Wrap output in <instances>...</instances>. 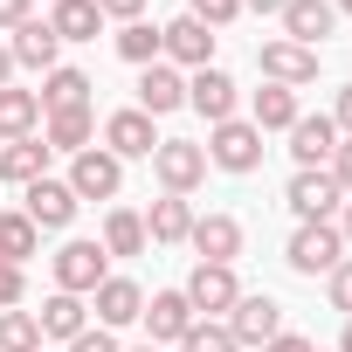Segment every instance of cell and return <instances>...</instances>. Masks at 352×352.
<instances>
[{
    "mask_svg": "<svg viewBox=\"0 0 352 352\" xmlns=\"http://www.w3.org/2000/svg\"><path fill=\"white\" fill-rule=\"evenodd\" d=\"M283 263H290L297 276H331V270L345 263V235H338V221H297Z\"/></svg>",
    "mask_w": 352,
    "mask_h": 352,
    "instance_id": "obj_1",
    "label": "cell"
},
{
    "mask_svg": "<svg viewBox=\"0 0 352 352\" xmlns=\"http://www.w3.org/2000/svg\"><path fill=\"white\" fill-rule=\"evenodd\" d=\"M208 166H221V173H256L263 166V131L249 124V118H228V124H214L208 131Z\"/></svg>",
    "mask_w": 352,
    "mask_h": 352,
    "instance_id": "obj_2",
    "label": "cell"
},
{
    "mask_svg": "<svg viewBox=\"0 0 352 352\" xmlns=\"http://www.w3.org/2000/svg\"><path fill=\"white\" fill-rule=\"evenodd\" d=\"M152 173H159V187H166V194H180V201H187V194L208 180V152H201L194 138H159Z\"/></svg>",
    "mask_w": 352,
    "mask_h": 352,
    "instance_id": "obj_3",
    "label": "cell"
},
{
    "mask_svg": "<svg viewBox=\"0 0 352 352\" xmlns=\"http://www.w3.org/2000/svg\"><path fill=\"white\" fill-rule=\"evenodd\" d=\"M104 276H111V256H104V242H63V249H56V290H69V297H90Z\"/></svg>",
    "mask_w": 352,
    "mask_h": 352,
    "instance_id": "obj_4",
    "label": "cell"
},
{
    "mask_svg": "<svg viewBox=\"0 0 352 352\" xmlns=\"http://www.w3.org/2000/svg\"><path fill=\"white\" fill-rule=\"evenodd\" d=\"M180 290H187L194 318H221V311H235V297H242V283H235V263H194V276H187Z\"/></svg>",
    "mask_w": 352,
    "mask_h": 352,
    "instance_id": "obj_5",
    "label": "cell"
},
{
    "mask_svg": "<svg viewBox=\"0 0 352 352\" xmlns=\"http://www.w3.org/2000/svg\"><path fill=\"white\" fill-rule=\"evenodd\" d=\"M118 187H124V159H111L104 145L69 159V194L76 201H118Z\"/></svg>",
    "mask_w": 352,
    "mask_h": 352,
    "instance_id": "obj_6",
    "label": "cell"
},
{
    "mask_svg": "<svg viewBox=\"0 0 352 352\" xmlns=\"http://www.w3.org/2000/svg\"><path fill=\"white\" fill-rule=\"evenodd\" d=\"M256 69H263V83H283V90H304V83H318V49H297V42H263L256 49Z\"/></svg>",
    "mask_w": 352,
    "mask_h": 352,
    "instance_id": "obj_7",
    "label": "cell"
},
{
    "mask_svg": "<svg viewBox=\"0 0 352 352\" xmlns=\"http://www.w3.org/2000/svg\"><path fill=\"white\" fill-rule=\"evenodd\" d=\"M228 331H235V345H256V352H263V345L283 331V304L263 297V290H242L235 311H228Z\"/></svg>",
    "mask_w": 352,
    "mask_h": 352,
    "instance_id": "obj_8",
    "label": "cell"
},
{
    "mask_svg": "<svg viewBox=\"0 0 352 352\" xmlns=\"http://www.w3.org/2000/svg\"><path fill=\"white\" fill-rule=\"evenodd\" d=\"M138 318H145V331H152L145 345H180V338L201 324V318H194V304H187V290H152Z\"/></svg>",
    "mask_w": 352,
    "mask_h": 352,
    "instance_id": "obj_9",
    "label": "cell"
},
{
    "mask_svg": "<svg viewBox=\"0 0 352 352\" xmlns=\"http://www.w3.org/2000/svg\"><path fill=\"white\" fill-rule=\"evenodd\" d=\"M159 49H166L173 69H208V63H214V28H201L194 14H180V21L159 28Z\"/></svg>",
    "mask_w": 352,
    "mask_h": 352,
    "instance_id": "obj_10",
    "label": "cell"
},
{
    "mask_svg": "<svg viewBox=\"0 0 352 352\" xmlns=\"http://www.w3.org/2000/svg\"><path fill=\"white\" fill-rule=\"evenodd\" d=\"M76 208H83V201L69 194V180H49V173H42L35 187H21V214H28L35 228H69Z\"/></svg>",
    "mask_w": 352,
    "mask_h": 352,
    "instance_id": "obj_11",
    "label": "cell"
},
{
    "mask_svg": "<svg viewBox=\"0 0 352 352\" xmlns=\"http://www.w3.org/2000/svg\"><path fill=\"white\" fill-rule=\"evenodd\" d=\"M104 152L111 159H152L159 152V131H152V118L131 104V111H111L104 118Z\"/></svg>",
    "mask_w": 352,
    "mask_h": 352,
    "instance_id": "obj_12",
    "label": "cell"
},
{
    "mask_svg": "<svg viewBox=\"0 0 352 352\" xmlns=\"http://www.w3.org/2000/svg\"><path fill=\"white\" fill-rule=\"evenodd\" d=\"M331 152H338V124H331L324 111L290 124V159H297V173H324V166H331Z\"/></svg>",
    "mask_w": 352,
    "mask_h": 352,
    "instance_id": "obj_13",
    "label": "cell"
},
{
    "mask_svg": "<svg viewBox=\"0 0 352 352\" xmlns=\"http://www.w3.org/2000/svg\"><path fill=\"white\" fill-rule=\"evenodd\" d=\"M276 21H283V42H297V49H324V35L338 28V8H331V0H290Z\"/></svg>",
    "mask_w": 352,
    "mask_h": 352,
    "instance_id": "obj_14",
    "label": "cell"
},
{
    "mask_svg": "<svg viewBox=\"0 0 352 352\" xmlns=\"http://www.w3.org/2000/svg\"><path fill=\"white\" fill-rule=\"evenodd\" d=\"M283 201H290V214H297V221H331V214L345 208V194H338L331 173H297Z\"/></svg>",
    "mask_w": 352,
    "mask_h": 352,
    "instance_id": "obj_15",
    "label": "cell"
},
{
    "mask_svg": "<svg viewBox=\"0 0 352 352\" xmlns=\"http://www.w3.org/2000/svg\"><path fill=\"white\" fill-rule=\"evenodd\" d=\"M187 104H194L208 124H228V118H235V76H228V69H214V63H208V69H194V76H187Z\"/></svg>",
    "mask_w": 352,
    "mask_h": 352,
    "instance_id": "obj_16",
    "label": "cell"
},
{
    "mask_svg": "<svg viewBox=\"0 0 352 352\" xmlns=\"http://www.w3.org/2000/svg\"><path fill=\"white\" fill-rule=\"evenodd\" d=\"M187 242H194L201 263H235V256H242V221H235V214H194Z\"/></svg>",
    "mask_w": 352,
    "mask_h": 352,
    "instance_id": "obj_17",
    "label": "cell"
},
{
    "mask_svg": "<svg viewBox=\"0 0 352 352\" xmlns=\"http://www.w3.org/2000/svg\"><path fill=\"white\" fill-rule=\"evenodd\" d=\"M90 311H97V324H104V331H118V324H138V311H145V290H138L131 276H104V283L90 290Z\"/></svg>",
    "mask_w": 352,
    "mask_h": 352,
    "instance_id": "obj_18",
    "label": "cell"
},
{
    "mask_svg": "<svg viewBox=\"0 0 352 352\" xmlns=\"http://www.w3.org/2000/svg\"><path fill=\"white\" fill-rule=\"evenodd\" d=\"M90 138H97V111H90V104L42 118V145H49V152H69V159H76V152H90Z\"/></svg>",
    "mask_w": 352,
    "mask_h": 352,
    "instance_id": "obj_19",
    "label": "cell"
},
{
    "mask_svg": "<svg viewBox=\"0 0 352 352\" xmlns=\"http://www.w3.org/2000/svg\"><path fill=\"white\" fill-rule=\"evenodd\" d=\"M187 104V76L173 69V63H145V76H138V111L145 118H166V111H180Z\"/></svg>",
    "mask_w": 352,
    "mask_h": 352,
    "instance_id": "obj_20",
    "label": "cell"
},
{
    "mask_svg": "<svg viewBox=\"0 0 352 352\" xmlns=\"http://www.w3.org/2000/svg\"><path fill=\"white\" fill-rule=\"evenodd\" d=\"M14 138H42V97L35 90H0V145H14Z\"/></svg>",
    "mask_w": 352,
    "mask_h": 352,
    "instance_id": "obj_21",
    "label": "cell"
},
{
    "mask_svg": "<svg viewBox=\"0 0 352 352\" xmlns=\"http://www.w3.org/2000/svg\"><path fill=\"white\" fill-rule=\"evenodd\" d=\"M56 49H63V42H56V28H49V21H21V28H14V42H8L14 69H42V76L56 69Z\"/></svg>",
    "mask_w": 352,
    "mask_h": 352,
    "instance_id": "obj_22",
    "label": "cell"
},
{
    "mask_svg": "<svg viewBox=\"0 0 352 352\" xmlns=\"http://www.w3.org/2000/svg\"><path fill=\"white\" fill-rule=\"evenodd\" d=\"M35 324H42V338H63V345H69V338H83V331H90V304H83V297H69V290H56V297L35 311Z\"/></svg>",
    "mask_w": 352,
    "mask_h": 352,
    "instance_id": "obj_23",
    "label": "cell"
},
{
    "mask_svg": "<svg viewBox=\"0 0 352 352\" xmlns=\"http://www.w3.org/2000/svg\"><path fill=\"white\" fill-rule=\"evenodd\" d=\"M49 173V145L42 138H14V145H0V180L8 187H35Z\"/></svg>",
    "mask_w": 352,
    "mask_h": 352,
    "instance_id": "obj_24",
    "label": "cell"
},
{
    "mask_svg": "<svg viewBox=\"0 0 352 352\" xmlns=\"http://www.w3.org/2000/svg\"><path fill=\"white\" fill-rule=\"evenodd\" d=\"M304 111H297V90H283V83H263L256 97H249V124L256 131H290Z\"/></svg>",
    "mask_w": 352,
    "mask_h": 352,
    "instance_id": "obj_25",
    "label": "cell"
},
{
    "mask_svg": "<svg viewBox=\"0 0 352 352\" xmlns=\"http://www.w3.org/2000/svg\"><path fill=\"white\" fill-rule=\"evenodd\" d=\"M49 28L56 42H97L104 14H97V0H49Z\"/></svg>",
    "mask_w": 352,
    "mask_h": 352,
    "instance_id": "obj_26",
    "label": "cell"
},
{
    "mask_svg": "<svg viewBox=\"0 0 352 352\" xmlns=\"http://www.w3.org/2000/svg\"><path fill=\"white\" fill-rule=\"evenodd\" d=\"M35 97H42V118H49V111H76V104H90V76L56 63V69L42 76V90H35Z\"/></svg>",
    "mask_w": 352,
    "mask_h": 352,
    "instance_id": "obj_27",
    "label": "cell"
},
{
    "mask_svg": "<svg viewBox=\"0 0 352 352\" xmlns=\"http://www.w3.org/2000/svg\"><path fill=\"white\" fill-rule=\"evenodd\" d=\"M187 228H194V208H187L180 194H159V201H152V214H145V242H187Z\"/></svg>",
    "mask_w": 352,
    "mask_h": 352,
    "instance_id": "obj_28",
    "label": "cell"
},
{
    "mask_svg": "<svg viewBox=\"0 0 352 352\" xmlns=\"http://www.w3.org/2000/svg\"><path fill=\"white\" fill-rule=\"evenodd\" d=\"M35 249H42V228H35L21 208H8V214H0V263H21V270H28Z\"/></svg>",
    "mask_w": 352,
    "mask_h": 352,
    "instance_id": "obj_29",
    "label": "cell"
},
{
    "mask_svg": "<svg viewBox=\"0 0 352 352\" xmlns=\"http://www.w3.org/2000/svg\"><path fill=\"white\" fill-rule=\"evenodd\" d=\"M104 256H145V214L111 208L104 214Z\"/></svg>",
    "mask_w": 352,
    "mask_h": 352,
    "instance_id": "obj_30",
    "label": "cell"
},
{
    "mask_svg": "<svg viewBox=\"0 0 352 352\" xmlns=\"http://www.w3.org/2000/svg\"><path fill=\"white\" fill-rule=\"evenodd\" d=\"M0 352H42V324H35V311H0Z\"/></svg>",
    "mask_w": 352,
    "mask_h": 352,
    "instance_id": "obj_31",
    "label": "cell"
},
{
    "mask_svg": "<svg viewBox=\"0 0 352 352\" xmlns=\"http://www.w3.org/2000/svg\"><path fill=\"white\" fill-rule=\"evenodd\" d=\"M118 56H124V63H138V69H145V63H166V49H159V28H152V21H124V35H118Z\"/></svg>",
    "mask_w": 352,
    "mask_h": 352,
    "instance_id": "obj_32",
    "label": "cell"
},
{
    "mask_svg": "<svg viewBox=\"0 0 352 352\" xmlns=\"http://www.w3.org/2000/svg\"><path fill=\"white\" fill-rule=\"evenodd\" d=\"M180 352H242V345H235V331H228V324L201 318V324H194V331L180 338Z\"/></svg>",
    "mask_w": 352,
    "mask_h": 352,
    "instance_id": "obj_33",
    "label": "cell"
},
{
    "mask_svg": "<svg viewBox=\"0 0 352 352\" xmlns=\"http://www.w3.org/2000/svg\"><path fill=\"white\" fill-rule=\"evenodd\" d=\"M187 14H194L201 28H228V21L242 14V0H187Z\"/></svg>",
    "mask_w": 352,
    "mask_h": 352,
    "instance_id": "obj_34",
    "label": "cell"
},
{
    "mask_svg": "<svg viewBox=\"0 0 352 352\" xmlns=\"http://www.w3.org/2000/svg\"><path fill=\"white\" fill-rule=\"evenodd\" d=\"M324 297H331V311H345V318H352V256L324 276Z\"/></svg>",
    "mask_w": 352,
    "mask_h": 352,
    "instance_id": "obj_35",
    "label": "cell"
},
{
    "mask_svg": "<svg viewBox=\"0 0 352 352\" xmlns=\"http://www.w3.org/2000/svg\"><path fill=\"white\" fill-rule=\"evenodd\" d=\"M21 297H28V270L21 263H0V311H14Z\"/></svg>",
    "mask_w": 352,
    "mask_h": 352,
    "instance_id": "obj_36",
    "label": "cell"
},
{
    "mask_svg": "<svg viewBox=\"0 0 352 352\" xmlns=\"http://www.w3.org/2000/svg\"><path fill=\"white\" fill-rule=\"evenodd\" d=\"M324 173L338 180V194L352 201V138H338V152H331V166H324Z\"/></svg>",
    "mask_w": 352,
    "mask_h": 352,
    "instance_id": "obj_37",
    "label": "cell"
},
{
    "mask_svg": "<svg viewBox=\"0 0 352 352\" xmlns=\"http://www.w3.org/2000/svg\"><path fill=\"white\" fill-rule=\"evenodd\" d=\"M69 352H124V345H118V338H111V331L97 324V331H83V338H69Z\"/></svg>",
    "mask_w": 352,
    "mask_h": 352,
    "instance_id": "obj_38",
    "label": "cell"
},
{
    "mask_svg": "<svg viewBox=\"0 0 352 352\" xmlns=\"http://www.w3.org/2000/svg\"><path fill=\"white\" fill-rule=\"evenodd\" d=\"M21 21H35V0H0V28H8V35H14Z\"/></svg>",
    "mask_w": 352,
    "mask_h": 352,
    "instance_id": "obj_39",
    "label": "cell"
},
{
    "mask_svg": "<svg viewBox=\"0 0 352 352\" xmlns=\"http://www.w3.org/2000/svg\"><path fill=\"white\" fill-rule=\"evenodd\" d=\"M97 14H104V21H138L145 0H97Z\"/></svg>",
    "mask_w": 352,
    "mask_h": 352,
    "instance_id": "obj_40",
    "label": "cell"
},
{
    "mask_svg": "<svg viewBox=\"0 0 352 352\" xmlns=\"http://www.w3.org/2000/svg\"><path fill=\"white\" fill-rule=\"evenodd\" d=\"M263 352H318V345H311V338H304V331H276V338H270V345H263Z\"/></svg>",
    "mask_w": 352,
    "mask_h": 352,
    "instance_id": "obj_41",
    "label": "cell"
},
{
    "mask_svg": "<svg viewBox=\"0 0 352 352\" xmlns=\"http://www.w3.org/2000/svg\"><path fill=\"white\" fill-rule=\"evenodd\" d=\"M331 124H338V138H352V83L338 90V111H331Z\"/></svg>",
    "mask_w": 352,
    "mask_h": 352,
    "instance_id": "obj_42",
    "label": "cell"
},
{
    "mask_svg": "<svg viewBox=\"0 0 352 352\" xmlns=\"http://www.w3.org/2000/svg\"><path fill=\"white\" fill-rule=\"evenodd\" d=\"M249 8H256V14H283L290 0H242V14H249Z\"/></svg>",
    "mask_w": 352,
    "mask_h": 352,
    "instance_id": "obj_43",
    "label": "cell"
},
{
    "mask_svg": "<svg viewBox=\"0 0 352 352\" xmlns=\"http://www.w3.org/2000/svg\"><path fill=\"white\" fill-rule=\"evenodd\" d=\"M338 235H345V249H352V201L338 208Z\"/></svg>",
    "mask_w": 352,
    "mask_h": 352,
    "instance_id": "obj_44",
    "label": "cell"
},
{
    "mask_svg": "<svg viewBox=\"0 0 352 352\" xmlns=\"http://www.w3.org/2000/svg\"><path fill=\"white\" fill-rule=\"evenodd\" d=\"M8 76H14V56H8V42H0V90H8Z\"/></svg>",
    "mask_w": 352,
    "mask_h": 352,
    "instance_id": "obj_45",
    "label": "cell"
},
{
    "mask_svg": "<svg viewBox=\"0 0 352 352\" xmlns=\"http://www.w3.org/2000/svg\"><path fill=\"white\" fill-rule=\"evenodd\" d=\"M338 352H352V318H345V331H338Z\"/></svg>",
    "mask_w": 352,
    "mask_h": 352,
    "instance_id": "obj_46",
    "label": "cell"
},
{
    "mask_svg": "<svg viewBox=\"0 0 352 352\" xmlns=\"http://www.w3.org/2000/svg\"><path fill=\"white\" fill-rule=\"evenodd\" d=\"M331 8H338V14H352V0H331Z\"/></svg>",
    "mask_w": 352,
    "mask_h": 352,
    "instance_id": "obj_47",
    "label": "cell"
},
{
    "mask_svg": "<svg viewBox=\"0 0 352 352\" xmlns=\"http://www.w3.org/2000/svg\"><path fill=\"white\" fill-rule=\"evenodd\" d=\"M131 352H159V345H131Z\"/></svg>",
    "mask_w": 352,
    "mask_h": 352,
    "instance_id": "obj_48",
    "label": "cell"
}]
</instances>
